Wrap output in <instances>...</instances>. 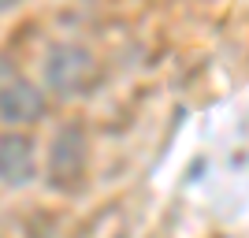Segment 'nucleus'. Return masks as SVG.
I'll return each instance as SVG.
<instances>
[{
  "label": "nucleus",
  "mask_w": 249,
  "mask_h": 238,
  "mask_svg": "<svg viewBox=\"0 0 249 238\" xmlns=\"http://www.w3.org/2000/svg\"><path fill=\"white\" fill-rule=\"evenodd\" d=\"M82 160H86V149H82V130H60V138L52 142V153H49V175L56 186H71L74 179L82 175Z\"/></svg>",
  "instance_id": "3"
},
{
  "label": "nucleus",
  "mask_w": 249,
  "mask_h": 238,
  "mask_svg": "<svg viewBox=\"0 0 249 238\" xmlns=\"http://www.w3.org/2000/svg\"><path fill=\"white\" fill-rule=\"evenodd\" d=\"M19 0H0V11H8V8H15Z\"/></svg>",
  "instance_id": "5"
},
{
  "label": "nucleus",
  "mask_w": 249,
  "mask_h": 238,
  "mask_svg": "<svg viewBox=\"0 0 249 238\" xmlns=\"http://www.w3.org/2000/svg\"><path fill=\"white\" fill-rule=\"evenodd\" d=\"M45 115V93L26 78H11V82L0 86V119L11 127L19 123H37Z\"/></svg>",
  "instance_id": "2"
},
{
  "label": "nucleus",
  "mask_w": 249,
  "mask_h": 238,
  "mask_svg": "<svg viewBox=\"0 0 249 238\" xmlns=\"http://www.w3.org/2000/svg\"><path fill=\"white\" fill-rule=\"evenodd\" d=\"M45 86H49L56 97H82L93 90L97 82V60L93 52L82 49V45H52L45 52Z\"/></svg>",
  "instance_id": "1"
},
{
  "label": "nucleus",
  "mask_w": 249,
  "mask_h": 238,
  "mask_svg": "<svg viewBox=\"0 0 249 238\" xmlns=\"http://www.w3.org/2000/svg\"><path fill=\"white\" fill-rule=\"evenodd\" d=\"M34 142L22 134L0 138V183L4 186H26L34 179Z\"/></svg>",
  "instance_id": "4"
}]
</instances>
